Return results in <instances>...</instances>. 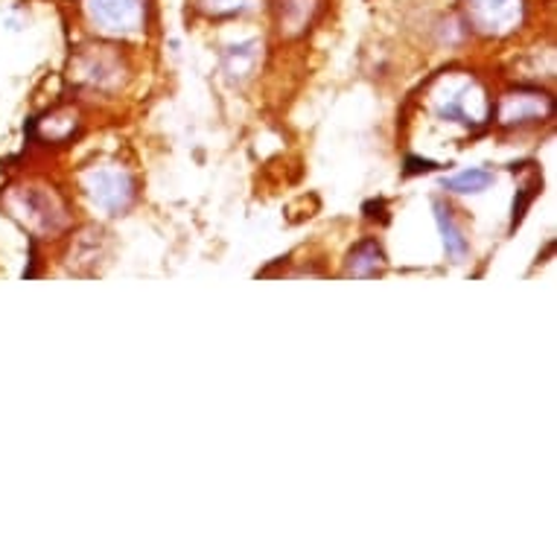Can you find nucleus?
<instances>
[{
	"label": "nucleus",
	"mask_w": 557,
	"mask_h": 557,
	"mask_svg": "<svg viewBox=\"0 0 557 557\" xmlns=\"http://www.w3.org/2000/svg\"><path fill=\"white\" fill-rule=\"evenodd\" d=\"M435 222H438L441 239H444V248H447V255L453 257V260H461V257L467 255V239H465V234H461V228H458L456 222H453V216H449L447 208L441 205V201H435Z\"/></svg>",
	"instance_id": "obj_5"
},
{
	"label": "nucleus",
	"mask_w": 557,
	"mask_h": 557,
	"mask_svg": "<svg viewBox=\"0 0 557 557\" xmlns=\"http://www.w3.org/2000/svg\"><path fill=\"white\" fill-rule=\"evenodd\" d=\"M552 106L543 94H511L503 102V123H529V120L546 117Z\"/></svg>",
	"instance_id": "obj_4"
},
{
	"label": "nucleus",
	"mask_w": 557,
	"mask_h": 557,
	"mask_svg": "<svg viewBox=\"0 0 557 557\" xmlns=\"http://www.w3.org/2000/svg\"><path fill=\"white\" fill-rule=\"evenodd\" d=\"M85 10L109 33H135L144 24V0H85Z\"/></svg>",
	"instance_id": "obj_2"
},
{
	"label": "nucleus",
	"mask_w": 557,
	"mask_h": 557,
	"mask_svg": "<svg viewBox=\"0 0 557 557\" xmlns=\"http://www.w3.org/2000/svg\"><path fill=\"white\" fill-rule=\"evenodd\" d=\"M383 265V251L376 243H362L350 251V263H347V274H354V277H368V274H374L376 269Z\"/></svg>",
	"instance_id": "obj_6"
},
{
	"label": "nucleus",
	"mask_w": 557,
	"mask_h": 557,
	"mask_svg": "<svg viewBox=\"0 0 557 557\" xmlns=\"http://www.w3.org/2000/svg\"><path fill=\"white\" fill-rule=\"evenodd\" d=\"M85 190H88V199L91 205H97L100 211L117 213L132 201V178L123 170H111V166H102V170H91L85 175Z\"/></svg>",
	"instance_id": "obj_1"
},
{
	"label": "nucleus",
	"mask_w": 557,
	"mask_h": 557,
	"mask_svg": "<svg viewBox=\"0 0 557 557\" xmlns=\"http://www.w3.org/2000/svg\"><path fill=\"white\" fill-rule=\"evenodd\" d=\"M409 173H430L432 166H435L432 161H409Z\"/></svg>",
	"instance_id": "obj_9"
},
{
	"label": "nucleus",
	"mask_w": 557,
	"mask_h": 557,
	"mask_svg": "<svg viewBox=\"0 0 557 557\" xmlns=\"http://www.w3.org/2000/svg\"><path fill=\"white\" fill-rule=\"evenodd\" d=\"M467 12L482 33L503 36L520 24L522 0H467Z\"/></svg>",
	"instance_id": "obj_3"
},
{
	"label": "nucleus",
	"mask_w": 557,
	"mask_h": 557,
	"mask_svg": "<svg viewBox=\"0 0 557 557\" xmlns=\"http://www.w3.org/2000/svg\"><path fill=\"white\" fill-rule=\"evenodd\" d=\"M494 184V173H487V170H479V166H473V170H465V173L453 175V178H447L444 182V187L453 193H482L487 190Z\"/></svg>",
	"instance_id": "obj_7"
},
{
	"label": "nucleus",
	"mask_w": 557,
	"mask_h": 557,
	"mask_svg": "<svg viewBox=\"0 0 557 557\" xmlns=\"http://www.w3.org/2000/svg\"><path fill=\"white\" fill-rule=\"evenodd\" d=\"M257 62V41H246V45H234L225 55V67L231 76H243L251 71V64Z\"/></svg>",
	"instance_id": "obj_8"
}]
</instances>
